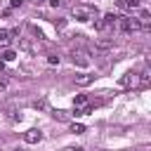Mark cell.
I'll list each match as a JSON object with an SVG mask.
<instances>
[{
	"instance_id": "cell-8",
	"label": "cell",
	"mask_w": 151,
	"mask_h": 151,
	"mask_svg": "<svg viewBox=\"0 0 151 151\" xmlns=\"http://www.w3.org/2000/svg\"><path fill=\"white\" fill-rule=\"evenodd\" d=\"M87 104H90V97H87V94H76L73 109H83V106H87Z\"/></svg>"
},
{
	"instance_id": "cell-14",
	"label": "cell",
	"mask_w": 151,
	"mask_h": 151,
	"mask_svg": "<svg viewBox=\"0 0 151 151\" xmlns=\"http://www.w3.org/2000/svg\"><path fill=\"white\" fill-rule=\"evenodd\" d=\"M47 61H50V64H59V57H57V54H47Z\"/></svg>"
},
{
	"instance_id": "cell-5",
	"label": "cell",
	"mask_w": 151,
	"mask_h": 151,
	"mask_svg": "<svg viewBox=\"0 0 151 151\" xmlns=\"http://www.w3.org/2000/svg\"><path fill=\"white\" fill-rule=\"evenodd\" d=\"M73 80H76V85H80V87H87V85H92V83H94V76H92V73H78Z\"/></svg>"
},
{
	"instance_id": "cell-3",
	"label": "cell",
	"mask_w": 151,
	"mask_h": 151,
	"mask_svg": "<svg viewBox=\"0 0 151 151\" xmlns=\"http://www.w3.org/2000/svg\"><path fill=\"white\" fill-rule=\"evenodd\" d=\"M40 139H42V132H40L38 127H31V130L24 132V142H26V144H38Z\"/></svg>"
},
{
	"instance_id": "cell-10",
	"label": "cell",
	"mask_w": 151,
	"mask_h": 151,
	"mask_svg": "<svg viewBox=\"0 0 151 151\" xmlns=\"http://www.w3.org/2000/svg\"><path fill=\"white\" fill-rule=\"evenodd\" d=\"M0 57H2V61H14V59H17V52H14V50H5Z\"/></svg>"
},
{
	"instance_id": "cell-16",
	"label": "cell",
	"mask_w": 151,
	"mask_h": 151,
	"mask_svg": "<svg viewBox=\"0 0 151 151\" xmlns=\"http://www.w3.org/2000/svg\"><path fill=\"white\" fill-rule=\"evenodd\" d=\"M64 151H85V149H83V146H66Z\"/></svg>"
},
{
	"instance_id": "cell-19",
	"label": "cell",
	"mask_w": 151,
	"mask_h": 151,
	"mask_svg": "<svg viewBox=\"0 0 151 151\" xmlns=\"http://www.w3.org/2000/svg\"><path fill=\"white\" fill-rule=\"evenodd\" d=\"M2 71H5V61L0 59V73H2Z\"/></svg>"
},
{
	"instance_id": "cell-9",
	"label": "cell",
	"mask_w": 151,
	"mask_h": 151,
	"mask_svg": "<svg viewBox=\"0 0 151 151\" xmlns=\"http://www.w3.org/2000/svg\"><path fill=\"white\" fill-rule=\"evenodd\" d=\"M12 35H17V31H5V28H0V45H7Z\"/></svg>"
},
{
	"instance_id": "cell-7",
	"label": "cell",
	"mask_w": 151,
	"mask_h": 151,
	"mask_svg": "<svg viewBox=\"0 0 151 151\" xmlns=\"http://www.w3.org/2000/svg\"><path fill=\"white\" fill-rule=\"evenodd\" d=\"M116 5H118V9H125V12L139 9V0H118Z\"/></svg>"
},
{
	"instance_id": "cell-4",
	"label": "cell",
	"mask_w": 151,
	"mask_h": 151,
	"mask_svg": "<svg viewBox=\"0 0 151 151\" xmlns=\"http://www.w3.org/2000/svg\"><path fill=\"white\" fill-rule=\"evenodd\" d=\"M73 64L80 66V68H87V66H90V59H87V54H85L83 50H76V52H73Z\"/></svg>"
},
{
	"instance_id": "cell-2",
	"label": "cell",
	"mask_w": 151,
	"mask_h": 151,
	"mask_svg": "<svg viewBox=\"0 0 151 151\" xmlns=\"http://www.w3.org/2000/svg\"><path fill=\"white\" fill-rule=\"evenodd\" d=\"M116 26H118L120 33H132V31L139 28V21L132 19V17H118V19H116Z\"/></svg>"
},
{
	"instance_id": "cell-13",
	"label": "cell",
	"mask_w": 151,
	"mask_h": 151,
	"mask_svg": "<svg viewBox=\"0 0 151 151\" xmlns=\"http://www.w3.org/2000/svg\"><path fill=\"white\" fill-rule=\"evenodd\" d=\"M54 26H57V28H64V26H66V19H54Z\"/></svg>"
},
{
	"instance_id": "cell-12",
	"label": "cell",
	"mask_w": 151,
	"mask_h": 151,
	"mask_svg": "<svg viewBox=\"0 0 151 151\" xmlns=\"http://www.w3.org/2000/svg\"><path fill=\"white\" fill-rule=\"evenodd\" d=\"M52 116H54L57 120H66V111H54Z\"/></svg>"
},
{
	"instance_id": "cell-21",
	"label": "cell",
	"mask_w": 151,
	"mask_h": 151,
	"mask_svg": "<svg viewBox=\"0 0 151 151\" xmlns=\"http://www.w3.org/2000/svg\"><path fill=\"white\" fill-rule=\"evenodd\" d=\"M139 2H142V0H139Z\"/></svg>"
},
{
	"instance_id": "cell-20",
	"label": "cell",
	"mask_w": 151,
	"mask_h": 151,
	"mask_svg": "<svg viewBox=\"0 0 151 151\" xmlns=\"http://www.w3.org/2000/svg\"><path fill=\"white\" fill-rule=\"evenodd\" d=\"M12 151H28V149H24V146H17V149H12Z\"/></svg>"
},
{
	"instance_id": "cell-1",
	"label": "cell",
	"mask_w": 151,
	"mask_h": 151,
	"mask_svg": "<svg viewBox=\"0 0 151 151\" xmlns=\"http://www.w3.org/2000/svg\"><path fill=\"white\" fill-rule=\"evenodd\" d=\"M97 7H92V5H73L71 7V17L76 19V21H92V19H97Z\"/></svg>"
},
{
	"instance_id": "cell-11",
	"label": "cell",
	"mask_w": 151,
	"mask_h": 151,
	"mask_svg": "<svg viewBox=\"0 0 151 151\" xmlns=\"http://www.w3.org/2000/svg\"><path fill=\"white\" fill-rule=\"evenodd\" d=\"M71 132H73V134H83V132H85V125H80V123H73V125H71Z\"/></svg>"
},
{
	"instance_id": "cell-18",
	"label": "cell",
	"mask_w": 151,
	"mask_h": 151,
	"mask_svg": "<svg viewBox=\"0 0 151 151\" xmlns=\"http://www.w3.org/2000/svg\"><path fill=\"white\" fill-rule=\"evenodd\" d=\"M31 2H33V5H42L45 0H31Z\"/></svg>"
},
{
	"instance_id": "cell-15",
	"label": "cell",
	"mask_w": 151,
	"mask_h": 151,
	"mask_svg": "<svg viewBox=\"0 0 151 151\" xmlns=\"http://www.w3.org/2000/svg\"><path fill=\"white\" fill-rule=\"evenodd\" d=\"M50 5H52V7H64L66 2H64V0H50Z\"/></svg>"
},
{
	"instance_id": "cell-6",
	"label": "cell",
	"mask_w": 151,
	"mask_h": 151,
	"mask_svg": "<svg viewBox=\"0 0 151 151\" xmlns=\"http://www.w3.org/2000/svg\"><path fill=\"white\" fill-rule=\"evenodd\" d=\"M137 83H139V76L137 73H125L120 78V87H134Z\"/></svg>"
},
{
	"instance_id": "cell-17",
	"label": "cell",
	"mask_w": 151,
	"mask_h": 151,
	"mask_svg": "<svg viewBox=\"0 0 151 151\" xmlns=\"http://www.w3.org/2000/svg\"><path fill=\"white\" fill-rule=\"evenodd\" d=\"M21 2H24V0H9V7H19Z\"/></svg>"
}]
</instances>
